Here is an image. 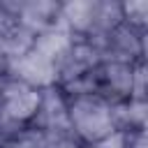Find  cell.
Masks as SVG:
<instances>
[{
	"instance_id": "cell-1",
	"label": "cell",
	"mask_w": 148,
	"mask_h": 148,
	"mask_svg": "<svg viewBox=\"0 0 148 148\" xmlns=\"http://www.w3.org/2000/svg\"><path fill=\"white\" fill-rule=\"evenodd\" d=\"M72 125L86 139H102L113 130V111L92 97H79L69 109Z\"/></svg>"
},
{
	"instance_id": "cell-2",
	"label": "cell",
	"mask_w": 148,
	"mask_h": 148,
	"mask_svg": "<svg viewBox=\"0 0 148 148\" xmlns=\"http://www.w3.org/2000/svg\"><path fill=\"white\" fill-rule=\"evenodd\" d=\"M95 7L92 2H74V5H67L62 7V18L74 25L76 30H90L92 28V21H95Z\"/></svg>"
},
{
	"instance_id": "cell-3",
	"label": "cell",
	"mask_w": 148,
	"mask_h": 148,
	"mask_svg": "<svg viewBox=\"0 0 148 148\" xmlns=\"http://www.w3.org/2000/svg\"><path fill=\"white\" fill-rule=\"evenodd\" d=\"M120 12H125L130 18H134V21H143V16H146V12H148V5L146 2H130V5H125V7H120Z\"/></svg>"
},
{
	"instance_id": "cell-4",
	"label": "cell",
	"mask_w": 148,
	"mask_h": 148,
	"mask_svg": "<svg viewBox=\"0 0 148 148\" xmlns=\"http://www.w3.org/2000/svg\"><path fill=\"white\" fill-rule=\"evenodd\" d=\"M95 148H125V141H123V134H106L102 139H97Z\"/></svg>"
}]
</instances>
